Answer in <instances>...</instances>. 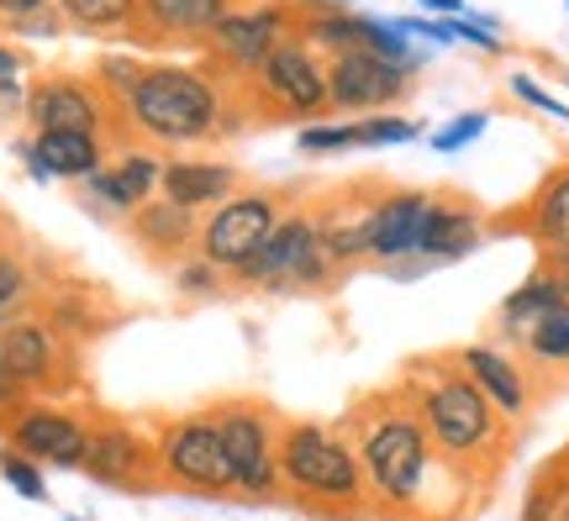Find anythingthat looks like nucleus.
<instances>
[{"label": "nucleus", "mask_w": 569, "mask_h": 521, "mask_svg": "<svg viewBox=\"0 0 569 521\" xmlns=\"http://www.w3.org/2000/svg\"><path fill=\"white\" fill-rule=\"evenodd\" d=\"M411 405L422 417L432 448L443 463L465 469H496L507 453V417L486 401V390L469 380L453 359H432L411 369Z\"/></svg>", "instance_id": "nucleus-1"}, {"label": "nucleus", "mask_w": 569, "mask_h": 521, "mask_svg": "<svg viewBox=\"0 0 569 521\" xmlns=\"http://www.w3.org/2000/svg\"><path fill=\"white\" fill-rule=\"evenodd\" d=\"M227 111V80L211 63H148L122 96L127 132L163 148L211 142Z\"/></svg>", "instance_id": "nucleus-2"}, {"label": "nucleus", "mask_w": 569, "mask_h": 521, "mask_svg": "<svg viewBox=\"0 0 569 521\" xmlns=\"http://www.w3.org/2000/svg\"><path fill=\"white\" fill-rule=\"evenodd\" d=\"M359 469H365V490L390 511H422V495L438 480V448L427 438L422 417L411 401H375L359 421L353 438Z\"/></svg>", "instance_id": "nucleus-3"}, {"label": "nucleus", "mask_w": 569, "mask_h": 521, "mask_svg": "<svg viewBox=\"0 0 569 521\" xmlns=\"http://www.w3.org/2000/svg\"><path fill=\"white\" fill-rule=\"evenodd\" d=\"M280 495L311 511H359L365 505V469L353 442L322 421H290L280 432Z\"/></svg>", "instance_id": "nucleus-4"}, {"label": "nucleus", "mask_w": 569, "mask_h": 521, "mask_svg": "<svg viewBox=\"0 0 569 521\" xmlns=\"http://www.w3.org/2000/svg\"><path fill=\"white\" fill-rule=\"evenodd\" d=\"M343 274L348 269L327 253L311 211L290 206L274 221V232L253 248V259L238 263L227 280H232V290H259V295H317V290H332Z\"/></svg>", "instance_id": "nucleus-5"}, {"label": "nucleus", "mask_w": 569, "mask_h": 521, "mask_svg": "<svg viewBox=\"0 0 569 521\" xmlns=\"http://www.w3.org/2000/svg\"><path fill=\"white\" fill-rule=\"evenodd\" d=\"M248 90L253 96H243V101L253 106V121H296V127H306V121L332 111L327 106V63L301 38H284L248 74Z\"/></svg>", "instance_id": "nucleus-6"}, {"label": "nucleus", "mask_w": 569, "mask_h": 521, "mask_svg": "<svg viewBox=\"0 0 569 521\" xmlns=\"http://www.w3.org/2000/svg\"><path fill=\"white\" fill-rule=\"evenodd\" d=\"M284 38H296V0H238L206 38V63L222 80H248L259 63L280 48Z\"/></svg>", "instance_id": "nucleus-7"}, {"label": "nucleus", "mask_w": 569, "mask_h": 521, "mask_svg": "<svg viewBox=\"0 0 569 521\" xmlns=\"http://www.w3.org/2000/svg\"><path fill=\"white\" fill-rule=\"evenodd\" d=\"M217 421V438H222V453L232 463V495H248V501H274L280 495V427L264 405L253 401H227L211 411Z\"/></svg>", "instance_id": "nucleus-8"}, {"label": "nucleus", "mask_w": 569, "mask_h": 521, "mask_svg": "<svg viewBox=\"0 0 569 521\" xmlns=\"http://www.w3.org/2000/svg\"><path fill=\"white\" fill-rule=\"evenodd\" d=\"M21 121L32 132H96L106 142H117L111 132H127L122 106L90 74H63V69L27 84V117Z\"/></svg>", "instance_id": "nucleus-9"}, {"label": "nucleus", "mask_w": 569, "mask_h": 521, "mask_svg": "<svg viewBox=\"0 0 569 521\" xmlns=\"http://www.w3.org/2000/svg\"><path fill=\"white\" fill-rule=\"evenodd\" d=\"M290 211L280 190H238L227 196L222 206H211L201 217V238H196V253L211 259L222 274H232L238 263L253 259V248L274 232V221Z\"/></svg>", "instance_id": "nucleus-10"}, {"label": "nucleus", "mask_w": 569, "mask_h": 521, "mask_svg": "<svg viewBox=\"0 0 569 521\" xmlns=\"http://www.w3.org/2000/svg\"><path fill=\"white\" fill-rule=\"evenodd\" d=\"M159 474L180 490H196V495H232V463L222 453V438H217V421L211 411L206 417H180L159 432Z\"/></svg>", "instance_id": "nucleus-11"}, {"label": "nucleus", "mask_w": 569, "mask_h": 521, "mask_svg": "<svg viewBox=\"0 0 569 521\" xmlns=\"http://www.w3.org/2000/svg\"><path fill=\"white\" fill-rule=\"evenodd\" d=\"M322 63H327V106H332L338 117H375V111H390V106L411 90L407 69L375 59L365 48L338 53V59H322Z\"/></svg>", "instance_id": "nucleus-12"}, {"label": "nucleus", "mask_w": 569, "mask_h": 521, "mask_svg": "<svg viewBox=\"0 0 569 521\" xmlns=\"http://www.w3.org/2000/svg\"><path fill=\"white\" fill-rule=\"evenodd\" d=\"M69 359H74V348H69V338H63L53 321L27 317V311L0 321V363L27 390H59L69 380Z\"/></svg>", "instance_id": "nucleus-13"}, {"label": "nucleus", "mask_w": 569, "mask_h": 521, "mask_svg": "<svg viewBox=\"0 0 569 521\" xmlns=\"http://www.w3.org/2000/svg\"><path fill=\"white\" fill-rule=\"evenodd\" d=\"M80 469L96 484H117V490H148L159 474V448L142 438L127 421H90V442H84Z\"/></svg>", "instance_id": "nucleus-14"}, {"label": "nucleus", "mask_w": 569, "mask_h": 521, "mask_svg": "<svg viewBox=\"0 0 569 521\" xmlns=\"http://www.w3.org/2000/svg\"><path fill=\"white\" fill-rule=\"evenodd\" d=\"M6 438L17 453H27L32 463H53V469H80L84 442H90V421L63 411V405H21L11 411Z\"/></svg>", "instance_id": "nucleus-15"}, {"label": "nucleus", "mask_w": 569, "mask_h": 521, "mask_svg": "<svg viewBox=\"0 0 569 521\" xmlns=\"http://www.w3.org/2000/svg\"><path fill=\"white\" fill-rule=\"evenodd\" d=\"M486 232L490 221L486 211L469 201V196H432L427 201V217H422V238H417V259L427 269H438V263H465L469 253H480L486 248Z\"/></svg>", "instance_id": "nucleus-16"}, {"label": "nucleus", "mask_w": 569, "mask_h": 521, "mask_svg": "<svg viewBox=\"0 0 569 521\" xmlns=\"http://www.w3.org/2000/svg\"><path fill=\"white\" fill-rule=\"evenodd\" d=\"M453 363L486 390V401L507 421H522L532 411V380L507 342H469V348L453 353Z\"/></svg>", "instance_id": "nucleus-17"}, {"label": "nucleus", "mask_w": 569, "mask_h": 521, "mask_svg": "<svg viewBox=\"0 0 569 521\" xmlns=\"http://www.w3.org/2000/svg\"><path fill=\"white\" fill-rule=\"evenodd\" d=\"M17 159L38 184L53 180H90L106 163V138L96 132H32L17 142Z\"/></svg>", "instance_id": "nucleus-18"}, {"label": "nucleus", "mask_w": 569, "mask_h": 521, "mask_svg": "<svg viewBox=\"0 0 569 521\" xmlns=\"http://www.w3.org/2000/svg\"><path fill=\"white\" fill-rule=\"evenodd\" d=\"M427 201H432L427 190H380L375 206H369V259L375 263L417 259Z\"/></svg>", "instance_id": "nucleus-19"}, {"label": "nucleus", "mask_w": 569, "mask_h": 521, "mask_svg": "<svg viewBox=\"0 0 569 521\" xmlns=\"http://www.w3.org/2000/svg\"><path fill=\"white\" fill-rule=\"evenodd\" d=\"M159 180H163V159L153 153H122L117 163H101L84 184V201L106 211V217H132L142 201L159 196Z\"/></svg>", "instance_id": "nucleus-20"}, {"label": "nucleus", "mask_w": 569, "mask_h": 521, "mask_svg": "<svg viewBox=\"0 0 569 521\" xmlns=\"http://www.w3.org/2000/svg\"><path fill=\"white\" fill-rule=\"evenodd\" d=\"M380 190H332L322 206H311V221H317V232H322L327 253L353 269V263L369 259V206H375Z\"/></svg>", "instance_id": "nucleus-21"}, {"label": "nucleus", "mask_w": 569, "mask_h": 521, "mask_svg": "<svg viewBox=\"0 0 569 521\" xmlns=\"http://www.w3.org/2000/svg\"><path fill=\"white\" fill-rule=\"evenodd\" d=\"M501 221H507L511 232H522L538 253H549V248H569V163L549 169L528 201L517 206V211H507Z\"/></svg>", "instance_id": "nucleus-22"}, {"label": "nucleus", "mask_w": 569, "mask_h": 521, "mask_svg": "<svg viewBox=\"0 0 569 521\" xmlns=\"http://www.w3.org/2000/svg\"><path fill=\"white\" fill-rule=\"evenodd\" d=\"M127 232H132V242H138L148 259L180 263L184 253H196L201 217L184 211V206H174V201H163V196H153V201H142L138 211L127 217Z\"/></svg>", "instance_id": "nucleus-23"}, {"label": "nucleus", "mask_w": 569, "mask_h": 521, "mask_svg": "<svg viewBox=\"0 0 569 521\" xmlns=\"http://www.w3.org/2000/svg\"><path fill=\"white\" fill-rule=\"evenodd\" d=\"M238 0H138V42H206Z\"/></svg>", "instance_id": "nucleus-24"}, {"label": "nucleus", "mask_w": 569, "mask_h": 521, "mask_svg": "<svg viewBox=\"0 0 569 521\" xmlns=\"http://www.w3.org/2000/svg\"><path fill=\"white\" fill-rule=\"evenodd\" d=\"M243 174L232 169V163H217V159H169L163 163V180H159V196L163 201L184 206V211H196L206 217L211 206H222L227 196H238L243 190Z\"/></svg>", "instance_id": "nucleus-25"}, {"label": "nucleus", "mask_w": 569, "mask_h": 521, "mask_svg": "<svg viewBox=\"0 0 569 521\" xmlns=\"http://www.w3.org/2000/svg\"><path fill=\"white\" fill-rule=\"evenodd\" d=\"M296 38L317 53V59H338L365 48V11L348 6H317V0H296Z\"/></svg>", "instance_id": "nucleus-26"}, {"label": "nucleus", "mask_w": 569, "mask_h": 521, "mask_svg": "<svg viewBox=\"0 0 569 521\" xmlns=\"http://www.w3.org/2000/svg\"><path fill=\"white\" fill-rule=\"evenodd\" d=\"M559 301H565V295H559V284H553L549 274L532 263V274L517 284L507 301H501V311H496V332H501V342H507V348H517V342L528 338L532 321L543 317L549 305H559Z\"/></svg>", "instance_id": "nucleus-27"}, {"label": "nucleus", "mask_w": 569, "mask_h": 521, "mask_svg": "<svg viewBox=\"0 0 569 521\" xmlns=\"http://www.w3.org/2000/svg\"><path fill=\"white\" fill-rule=\"evenodd\" d=\"M53 11L90 38H138V0H53Z\"/></svg>", "instance_id": "nucleus-28"}, {"label": "nucleus", "mask_w": 569, "mask_h": 521, "mask_svg": "<svg viewBox=\"0 0 569 521\" xmlns=\"http://www.w3.org/2000/svg\"><path fill=\"white\" fill-rule=\"evenodd\" d=\"M517 353L538 369V374H569V301L549 305L543 317L528 327V338L517 342Z\"/></svg>", "instance_id": "nucleus-29"}, {"label": "nucleus", "mask_w": 569, "mask_h": 521, "mask_svg": "<svg viewBox=\"0 0 569 521\" xmlns=\"http://www.w3.org/2000/svg\"><path fill=\"white\" fill-rule=\"evenodd\" d=\"M32 259L21 253L17 242H6L0 238V321H11L21 317L27 305H32Z\"/></svg>", "instance_id": "nucleus-30"}, {"label": "nucleus", "mask_w": 569, "mask_h": 521, "mask_svg": "<svg viewBox=\"0 0 569 521\" xmlns=\"http://www.w3.org/2000/svg\"><path fill=\"white\" fill-rule=\"evenodd\" d=\"M27 53L17 42H0V127H11L17 117H27Z\"/></svg>", "instance_id": "nucleus-31"}, {"label": "nucleus", "mask_w": 569, "mask_h": 521, "mask_svg": "<svg viewBox=\"0 0 569 521\" xmlns=\"http://www.w3.org/2000/svg\"><path fill=\"white\" fill-rule=\"evenodd\" d=\"M174 290H180V295H190V301H211V295L232 290V280H227L211 259H201V253H184V259L174 263Z\"/></svg>", "instance_id": "nucleus-32"}, {"label": "nucleus", "mask_w": 569, "mask_h": 521, "mask_svg": "<svg viewBox=\"0 0 569 521\" xmlns=\"http://www.w3.org/2000/svg\"><path fill=\"white\" fill-rule=\"evenodd\" d=\"M142 69H148V63L132 59V53H101V59H96V69H90V80H96L106 96H111V101L122 106V96L132 90V84H138Z\"/></svg>", "instance_id": "nucleus-33"}, {"label": "nucleus", "mask_w": 569, "mask_h": 521, "mask_svg": "<svg viewBox=\"0 0 569 521\" xmlns=\"http://www.w3.org/2000/svg\"><path fill=\"white\" fill-rule=\"evenodd\" d=\"M0 474H6V484L17 490L21 501H48V480H42V463H32L27 453H17V448H6L0 453Z\"/></svg>", "instance_id": "nucleus-34"}, {"label": "nucleus", "mask_w": 569, "mask_h": 521, "mask_svg": "<svg viewBox=\"0 0 569 521\" xmlns=\"http://www.w3.org/2000/svg\"><path fill=\"white\" fill-rule=\"evenodd\" d=\"M359 121H365V148H396V142H411L427 132L417 117H396V111H375Z\"/></svg>", "instance_id": "nucleus-35"}, {"label": "nucleus", "mask_w": 569, "mask_h": 521, "mask_svg": "<svg viewBox=\"0 0 569 521\" xmlns=\"http://www.w3.org/2000/svg\"><path fill=\"white\" fill-rule=\"evenodd\" d=\"M486 127H490L486 111H459V117L443 121V127H438V132H432L427 142H432V153H443V159H448V153H465L469 142L486 132Z\"/></svg>", "instance_id": "nucleus-36"}, {"label": "nucleus", "mask_w": 569, "mask_h": 521, "mask_svg": "<svg viewBox=\"0 0 569 521\" xmlns=\"http://www.w3.org/2000/svg\"><path fill=\"white\" fill-rule=\"evenodd\" d=\"M522 521H569V480H543L528 495Z\"/></svg>", "instance_id": "nucleus-37"}, {"label": "nucleus", "mask_w": 569, "mask_h": 521, "mask_svg": "<svg viewBox=\"0 0 569 521\" xmlns=\"http://www.w3.org/2000/svg\"><path fill=\"white\" fill-rule=\"evenodd\" d=\"M507 90H511V96H517L522 106H532V111H543V117H553V121H569V101H559L549 84H538L532 74H511Z\"/></svg>", "instance_id": "nucleus-38"}, {"label": "nucleus", "mask_w": 569, "mask_h": 521, "mask_svg": "<svg viewBox=\"0 0 569 521\" xmlns=\"http://www.w3.org/2000/svg\"><path fill=\"white\" fill-rule=\"evenodd\" d=\"M453 32H459V42H469V48H480V53H501V32H496V21L486 17V11H465V17H453Z\"/></svg>", "instance_id": "nucleus-39"}, {"label": "nucleus", "mask_w": 569, "mask_h": 521, "mask_svg": "<svg viewBox=\"0 0 569 521\" xmlns=\"http://www.w3.org/2000/svg\"><path fill=\"white\" fill-rule=\"evenodd\" d=\"M6 32H11V38H27V42H48L63 32V17L48 6V11H32V17H21V21H6Z\"/></svg>", "instance_id": "nucleus-40"}, {"label": "nucleus", "mask_w": 569, "mask_h": 521, "mask_svg": "<svg viewBox=\"0 0 569 521\" xmlns=\"http://www.w3.org/2000/svg\"><path fill=\"white\" fill-rule=\"evenodd\" d=\"M538 269L559 284V295L569 301V248H549V253H538Z\"/></svg>", "instance_id": "nucleus-41"}, {"label": "nucleus", "mask_w": 569, "mask_h": 521, "mask_svg": "<svg viewBox=\"0 0 569 521\" xmlns=\"http://www.w3.org/2000/svg\"><path fill=\"white\" fill-rule=\"evenodd\" d=\"M21 395H27V384H21L17 374L0 363V411H21Z\"/></svg>", "instance_id": "nucleus-42"}, {"label": "nucleus", "mask_w": 569, "mask_h": 521, "mask_svg": "<svg viewBox=\"0 0 569 521\" xmlns=\"http://www.w3.org/2000/svg\"><path fill=\"white\" fill-rule=\"evenodd\" d=\"M53 0H0V27L6 21H21V17H32V11H48Z\"/></svg>", "instance_id": "nucleus-43"}, {"label": "nucleus", "mask_w": 569, "mask_h": 521, "mask_svg": "<svg viewBox=\"0 0 569 521\" xmlns=\"http://www.w3.org/2000/svg\"><path fill=\"white\" fill-rule=\"evenodd\" d=\"M422 6L432 11V17H465V11H469L465 0H422Z\"/></svg>", "instance_id": "nucleus-44"}, {"label": "nucleus", "mask_w": 569, "mask_h": 521, "mask_svg": "<svg viewBox=\"0 0 569 521\" xmlns=\"http://www.w3.org/2000/svg\"><path fill=\"white\" fill-rule=\"evenodd\" d=\"M63 521H84V517H63Z\"/></svg>", "instance_id": "nucleus-45"}, {"label": "nucleus", "mask_w": 569, "mask_h": 521, "mask_svg": "<svg viewBox=\"0 0 569 521\" xmlns=\"http://www.w3.org/2000/svg\"><path fill=\"white\" fill-rule=\"evenodd\" d=\"M565 6H569V0H565Z\"/></svg>", "instance_id": "nucleus-46"}]
</instances>
